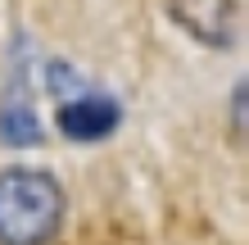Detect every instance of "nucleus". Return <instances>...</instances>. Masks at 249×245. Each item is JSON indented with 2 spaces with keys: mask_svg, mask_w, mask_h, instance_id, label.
Returning a JSON list of instances; mask_svg holds the SVG:
<instances>
[{
  "mask_svg": "<svg viewBox=\"0 0 249 245\" xmlns=\"http://www.w3.org/2000/svg\"><path fill=\"white\" fill-rule=\"evenodd\" d=\"M168 9L204 46H231L240 32V0H168Z\"/></svg>",
  "mask_w": 249,
  "mask_h": 245,
  "instance_id": "obj_3",
  "label": "nucleus"
},
{
  "mask_svg": "<svg viewBox=\"0 0 249 245\" xmlns=\"http://www.w3.org/2000/svg\"><path fill=\"white\" fill-rule=\"evenodd\" d=\"M64 223V191L41 168L0 172V245H46Z\"/></svg>",
  "mask_w": 249,
  "mask_h": 245,
  "instance_id": "obj_1",
  "label": "nucleus"
},
{
  "mask_svg": "<svg viewBox=\"0 0 249 245\" xmlns=\"http://www.w3.org/2000/svg\"><path fill=\"white\" fill-rule=\"evenodd\" d=\"M23 73H27V68H18V73H14L5 100H0V141H9V146H36V141L46 136V132H41V123H36L32 100H27Z\"/></svg>",
  "mask_w": 249,
  "mask_h": 245,
  "instance_id": "obj_4",
  "label": "nucleus"
},
{
  "mask_svg": "<svg viewBox=\"0 0 249 245\" xmlns=\"http://www.w3.org/2000/svg\"><path fill=\"white\" fill-rule=\"evenodd\" d=\"M123 123V105L105 91H91V86H82V91H72L59 100V109H54V127L77 141V146H91V141H105L118 132Z\"/></svg>",
  "mask_w": 249,
  "mask_h": 245,
  "instance_id": "obj_2",
  "label": "nucleus"
}]
</instances>
